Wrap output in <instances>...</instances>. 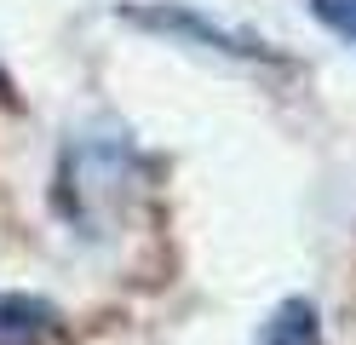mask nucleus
<instances>
[{
  "mask_svg": "<svg viewBox=\"0 0 356 345\" xmlns=\"http://www.w3.org/2000/svg\"><path fill=\"white\" fill-rule=\"evenodd\" d=\"M144 178L149 161L138 155V144L121 127H92L70 138V155H63V213L86 236H104L127 219V196L144 190Z\"/></svg>",
  "mask_w": 356,
  "mask_h": 345,
  "instance_id": "f257e3e1",
  "label": "nucleus"
},
{
  "mask_svg": "<svg viewBox=\"0 0 356 345\" xmlns=\"http://www.w3.org/2000/svg\"><path fill=\"white\" fill-rule=\"evenodd\" d=\"M127 23L172 35V40H195V46H207V52H230V58H270L264 40L241 35V29H225V23H213V17L190 12V6H161V0H149V6H127Z\"/></svg>",
  "mask_w": 356,
  "mask_h": 345,
  "instance_id": "f03ea898",
  "label": "nucleus"
},
{
  "mask_svg": "<svg viewBox=\"0 0 356 345\" xmlns=\"http://www.w3.org/2000/svg\"><path fill=\"white\" fill-rule=\"evenodd\" d=\"M63 334V311L40 293H0V345H52Z\"/></svg>",
  "mask_w": 356,
  "mask_h": 345,
  "instance_id": "7ed1b4c3",
  "label": "nucleus"
},
{
  "mask_svg": "<svg viewBox=\"0 0 356 345\" xmlns=\"http://www.w3.org/2000/svg\"><path fill=\"white\" fill-rule=\"evenodd\" d=\"M253 345H322V316L310 299H282V305L259 322Z\"/></svg>",
  "mask_w": 356,
  "mask_h": 345,
  "instance_id": "20e7f679",
  "label": "nucleus"
},
{
  "mask_svg": "<svg viewBox=\"0 0 356 345\" xmlns=\"http://www.w3.org/2000/svg\"><path fill=\"white\" fill-rule=\"evenodd\" d=\"M310 12H316L333 35H345L356 40V0H310Z\"/></svg>",
  "mask_w": 356,
  "mask_h": 345,
  "instance_id": "39448f33",
  "label": "nucleus"
},
{
  "mask_svg": "<svg viewBox=\"0 0 356 345\" xmlns=\"http://www.w3.org/2000/svg\"><path fill=\"white\" fill-rule=\"evenodd\" d=\"M0 104H12V81H6V69H0Z\"/></svg>",
  "mask_w": 356,
  "mask_h": 345,
  "instance_id": "423d86ee",
  "label": "nucleus"
}]
</instances>
